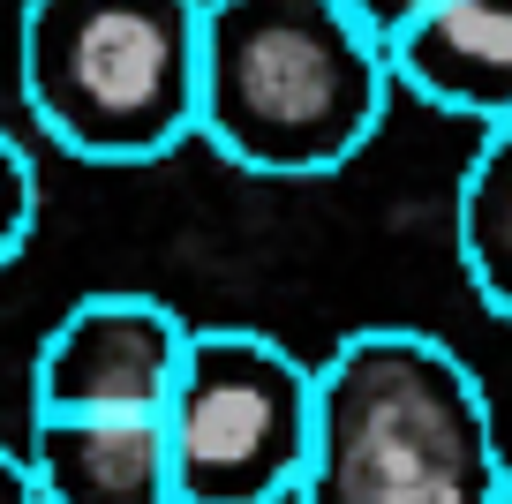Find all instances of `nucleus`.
Instances as JSON below:
<instances>
[{
    "label": "nucleus",
    "mask_w": 512,
    "mask_h": 504,
    "mask_svg": "<svg viewBox=\"0 0 512 504\" xmlns=\"http://www.w3.org/2000/svg\"><path fill=\"white\" fill-rule=\"evenodd\" d=\"M512 482L482 377L415 324H362L317 362L302 504H497Z\"/></svg>",
    "instance_id": "nucleus-1"
},
{
    "label": "nucleus",
    "mask_w": 512,
    "mask_h": 504,
    "mask_svg": "<svg viewBox=\"0 0 512 504\" xmlns=\"http://www.w3.org/2000/svg\"><path fill=\"white\" fill-rule=\"evenodd\" d=\"M392 91V53L347 0H204L196 136L241 174H339L377 136Z\"/></svg>",
    "instance_id": "nucleus-2"
},
{
    "label": "nucleus",
    "mask_w": 512,
    "mask_h": 504,
    "mask_svg": "<svg viewBox=\"0 0 512 504\" xmlns=\"http://www.w3.org/2000/svg\"><path fill=\"white\" fill-rule=\"evenodd\" d=\"M16 76L31 121L68 158H166L196 136L204 0H23Z\"/></svg>",
    "instance_id": "nucleus-3"
},
{
    "label": "nucleus",
    "mask_w": 512,
    "mask_h": 504,
    "mask_svg": "<svg viewBox=\"0 0 512 504\" xmlns=\"http://www.w3.org/2000/svg\"><path fill=\"white\" fill-rule=\"evenodd\" d=\"M181 504H287L317 444V362L272 331L204 324L166 407Z\"/></svg>",
    "instance_id": "nucleus-4"
},
{
    "label": "nucleus",
    "mask_w": 512,
    "mask_h": 504,
    "mask_svg": "<svg viewBox=\"0 0 512 504\" xmlns=\"http://www.w3.org/2000/svg\"><path fill=\"white\" fill-rule=\"evenodd\" d=\"M196 324L151 294H83L38 339L31 414H166Z\"/></svg>",
    "instance_id": "nucleus-5"
},
{
    "label": "nucleus",
    "mask_w": 512,
    "mask_h": 504,
    "mask_svg": "<svg viewBox=\"0 0 512 504\" xmlns=\"http://www.w3.org/2000/svg\"><path fill=\"white\" fill-rule=\"evenodd\" d=\"M38 504H181L166 414H31Z\"/></svg>",
    "instance_id": "nucleus-6"
},
{
    "label": "nucleus",
    "mask_w": 512,
    "mask_h": 504,
    "mask_svg": "<svg viewBox=\"0 0 512 504\" xmlns=\"http://www.w3.org/2000/svg\"><path fill=\"white\" fill-rule=\"evenodd\" d=\"M392 83L475 128L512 121V0H437L392 46Z\"/></svg>",
    "instance_id": "nucleus-7"
},
{
    "label": "nucleus",
    "mask_w": 512,
    "mask_h": 504,
    "mask_svg": "<svg viewBox=\"0 0 512 504\" xmlns=\"http://www.w3.org/2000/svg\"><path fill=\"white\" fill-rule=\"evenodd\" d=\"M460 264L475 301L512 331V121L482 128L460 174Z\"/></svg>",
    "instance_id": "nucleus-8"
},
{
    "label": "nucleus",
    "mask_w": 512,
    "mask_h": 504,
    "mask_svg": "<svg viewBox=\"0 0 512 504\" xmlns=\"http://www.w3.org/2000/svg\"><path fill=\"white\" fill-rule=\"evenodd\" d=\"M31 226H38V166L23 158V143L0 128V271L23 256Z\"/></svg>",
    "instance_id": "nucleus-9"
},
{
    "label": "nucleus",
    "mask_w": 512,
    "mask_h": 504,
    "mask_svg": "<svg viewBox=\"0 0 512 504\" xmlns=\"http://www.w3.org/2000/svg\"><path fill=\"white\" fill-rule=\"evenodd\" d=\"M347 8L362 16V31H369V38H384V53H392V46H400V38L437 8V0H347Z\"/></svg>",
    "instance_id": "nucleus-10"
},
{
    "label": "nucleus",
    "mask_w": 512,
    "mask_h": 504,
    "mask_svg": "<svg viewBox=\"0 0 512 504\" xmlns=\"http://www.w3.org/2000/svg\"><path fill=\"white\" fill-rule=\"evenodd\" d=\"M0 504H38L31 467H23V452H8V444H0Z\"/></svg>",
    "instance_id": "nucleus-11"
},
{
    "label": "nucleus",
    "mask_w": 512,
    "mask_h": 504,
    "mask_svg": "<svg viewBox=\"0 0 512 504\" xmlns=\"http://www.w3.org/2000/svg\"><path fill=\"white\" fill-rule=\"evenodd\" d=\"M497 504H512V482H505V497H497Z\"/></svg>",
    "instance_id": "nucleus-12"
}]
</instances>
